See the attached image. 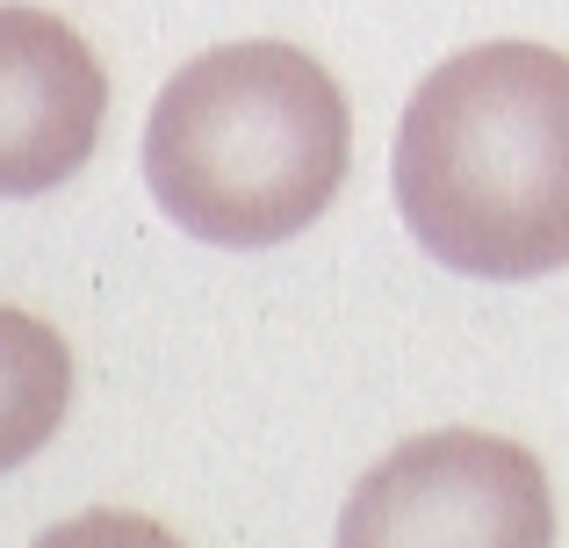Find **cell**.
I'll return each mask as SVG.
<instances>
[{"label":"cell","mask_w":569,"mask_h":548,"mask_svg":"<svg viewBox=\"0 0 569 548\" xmlns=\"http://www.w3.org/2000/svg\"><path fill=\"white\" fill-rule=\"evenodd\" d=\"M339 548H556L548 469L476 426L418 434L347 491Z\"/></svg>","instance_id":"obj_3"},{"label":"cell","mask_w":569,"mask_h":548,"mask_svg":"<svg viewBox=\"0 0 569 548\" xmlns=\"http://www.w3.org/2000/svg\"><path fill=\"white\" fill-rule=\"evenodd\" d=\"M109 123V72L72 22L0 8V202L51 196L94 159Z\"/></svg>","instance_id":"obj_4"},{"label":"cell","mask_w":569,"mask_h":548,"mask_svg":"<svg viewBox=\"0 0 569 548\" xmlns=\"http://www.w3.org/2000/svg\"><path fill=\"white\" fill-rule=\"evenodd\" d=\"M353 159L339 80L296 43H223L159 87L144 116L152 202L202 246L260 253L332 210Z\"/></svg>","instance_id":"obj_2"},{"label":"cell","mask_w":569,"mask_h":548,"mask_svg":"<svg viewBox=\"0 0 569 548\" xmlns=\"http://www.w3.org/2000/svg\"><path fill=\"white\" fill-rule=\"evenodd\" d=\"M389 181L440 268L469 281L569 268V58L505 37L432 66L397 123Z\"/></svg>","instance_id":"obj_1"},{"label":"cell","mask_w":569,"mask_h":548,"mask_svg":"<svg viewBox=\"0 0 569 548\" xmlns=\"http://www.w3.org/2000/svg\"><path fill=\"white\" fill-rule=\"evenodd\" d=\"M37 548H181L159 520H144V512H80V520H58L51 535H37Z\"/></svg>","instance_id":"obj_6"},{"label":"cell","mask_w":569,"mask_h":548,"mask_svg":"<svg viewBox=\"0 0 569 548\" xmlns=\"http://www.w3.org/2000/svg\"><path fill=\"white\" fill-rule=\"evenodd\" d=\"M72 405V347L43 318L0 303V477L22 469L66 426Z\"/></svg>","instance_id":"obj_5"}]
</instances>
